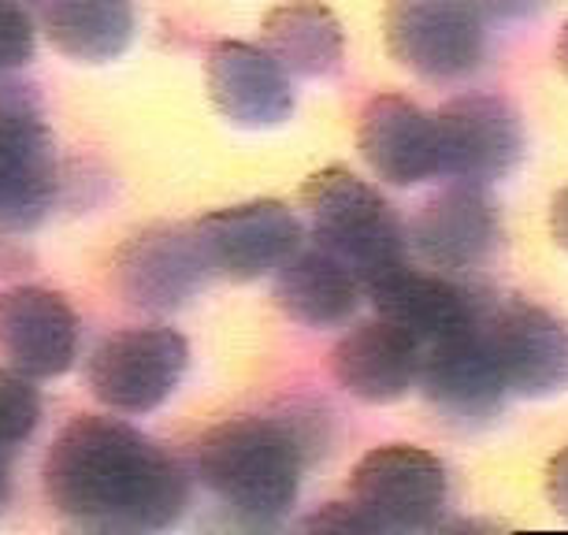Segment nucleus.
<instances>
[{"label": "nucleus", "mask_w": 568, "mask_h": 535, "mask_svg": "<svg viewBox=\"0 0 568 535\" xmlns=\"http://www.w3.org/2000/svg\"><path fill=\"white\" fill-rule=\"evenodd\" d=\"M420 391L438 413H446L449 421L460 424L490 421L506 405L509 387L498 372L495 353L487 346L484 305L460 327L446 331V335H438L424 346Z\"/></svg>", "instance_id": "f8f14e48"}, {"label": "nucleus", "mask_w": 568, "mask_h": 535, "mask_svg": "<svg viewBox=\"0 0 568 535\" xmlns=\"http://www.w3.org/2000/svg\"><path fill=\"white\" fill-rule=\"evenodd\" d=\"M0 357L34 380L63 376L79 357V316L49 286L0 294Z\"/></svg>", "instance_id": "4468645a"}, {"label": "nucleus", "mask_w": 568, "mask_h": 535, "mask_svg": "<svg viewBox=\"0 0 568 535\" xmlns=\"http://www.w3.org/2000/svg\"><path fill=\"white\" fill-rule=\"evenodd\" d=\"M57 153L30 85L0 82V231H30L57 201Z\"/></svg>", "instance_id": "0eeeda50"}, {"label": "nucleus", "mask_w": 568, "mask_h": 535, "mask_svg": "<svg viewBox=\"0 0 568 535\" xmlns=\"http://www.w3.org/2000/svg\"><path fill=\"white\" fill-rule=\"evenodd\" d=\"M302 205L316 245L335 253L361 286L409 261V231L398 212L349 168H324L302 186Z\"/></svg>", "instance_id": "7ed1b4c3"}, {"label": "nucleus", "mask_w": 568, "mask_h": 535, "mask_svg": "<svg viewBox=\"0 0 568 535\" xmlns=\"http://www.w3.org/2000/svg\"><path fill=\"white\" fill-rule=\"evenodd\" d=\"M364 297L375 305V316H387L394 324H402L427 346L432 339L446 335V331H454L476 316L487 291L454 283L446 272H435V268L424 272V268H413L405 261L394 272L364 286Z\"/></svg>", "instance_id": "a211bd4d"}, {"label": "nucleus", "mask_w": 568, "mask_h": 535, "mask_svg": "<svg viewBox=\"0 0 568 535\" xmlns=\"http://www.w3.org/2000/svg\"><path fill=\"white\" fill-rule=\"evenodd\" d=\"M305 532H338V535H375L379 528L368 521V513H364L357 502H331V506L316 509L313 517L302 521Z\"/></svg>", "instance_id": "b1692460"}, {"label": "nucleus", "mask_w": 568, "mask_h": 535, "mask_svg": "<svg viewBox=\"0 0 568 535\" xmlns=\"http://www.w3.org/2000/svg\"><path fill=\"white\" fill-rule=\"evenodd\" d=\"M501 245V216L487 186L454 183L409 223V250L435 272H476Z\"/></svg>", "instance_id": "ddd939ff"}, {"label": "nucleus", "mask_w": 568, "mask_h": 535, "mask_svg": "<svg viewBox=\"0 0 568 535\" xmlns=\"http://www.w3.org/2000/svg\"><path fill=\"white\" fill-rule=\"evenodd\" d=\"M484 335L509 394L550 398L568 391V327L550 309L487 294Z\"/></svg>", "instance_id": "1a4fd4ad"}, {"label": "nucleus", "mask_w": 568, "mask_h": 535, "mask_svg": "<svg viewBox=\"0 0 568 535\" xmlns=\"http://www.w3.org/2000/svg\"><path fill=\"white\" fill-rule=\"evenodd\" d=\"M364 286L324 245H302L275 272V305L302 327H338L357 313Z\"/></svg>", "instance_id": "6ab92c4d"}, {"label": "nucleus", "mask_w": 568, "mask_h": 535, "mask_svg": "<svg viewBox=\"0 0 568 535\" xmlns=\"http://www.w3.org/2000/svg\"><path fill=\"white\" fill-rule=\"evenodd\" d=\"M546 495L561 513H568V446L546 468Z\"/></svg>", "instance_id": "a878e982"}, {"label": "nucleus", "mask_w": 568, "mask_h": 535, "mask_svg": "<svg viewBox=\"0 0 568 535\" xmlns=\"http://www.w3.org/2000/svg\"><path fill=\"white\" fill-rule=\"evenodd\" d=\"M324 443L327 424L320 413L231 416L197 438L194 468L223 509L267 528L294 509L305 468Z\"/></svg>", "instance_id": "f03ea898"}, {"label": "nucleus", "mask_w": 568, "mask_h": 535, "mask_svg": "<svg viewBox=\"0 0 568 535\" xmlns=\"http://www.w3.org/2000/svg\"><path fill=\"white\" fill-rule=\"evenodd\" d=\"M45 38L74 63H112L134 41V0H45Z\"/></svg>", "instance_id": "412c9836"}, {"label": "nucleus", "mask_w": 568, "mask_h": 535, "mask_svg": "<svg viewBox=\"0 0 568 535\" xmlns=\"http://www.w3.org/2000/svg\"><path fill=\"white\" fill-rule=\"evenodd\" d=\"M205 82L216 112L245 131L283 127L294 115L291 74L267 49L220 41L205 60Z\"/></svg>", "instance_id": "2eb2a0df"}, {"label": "nucleus", "mask_w": 568, "mask_h": 535, "mask_svg": "<svg viewBox=\"0 0 568 535\" xmlns=\"http://www.w3.org/2000/svg\"><path fill=\"white\" fill-rule=\"evenodd\" d=\"M438 179L490 186L513 175L524 157V127L506 98L468 93L435 112Z\"/></svg>", "instance_id": "9d476101"}, {"label": "nucleus", "mask_w": 568, "mask_h": 535, "mask_svg": "<svg viewBox=\"0 0 568 535\" xmlns=\"http://www.w3.org/2000/svg\"><path fill=\"white\" fill-rule=\"evenodd\" d=\"M264 49L294 79H327L342 68V23L320 0H283L264 16Z\"/></svg>", "instance_id": "aec40b11"}, {"label": "nucleus", "mask_w": 568, "mask_h": 535, "mask_svg": "<svg viewBox=\"0 0 568 535\" xmlns=\"http://www.w3.org/2000/svg\"><path fill=\"white\" fill-rule=\"evenodd\" d=\"M212 275L250 283L278 272L305 245L302 220L283 201H242L194 223Z\"/></svg>", "instance_id": "9b49d317"}, {"label": "nucleus", "mask_w": 568, "mask_h": 535, "mask_svg": "<svg viewBox=\"0 0 568 535\" xmlns=\"http://www.w3.org/2000/svg\"><path fill=\"white\" fill-rule=\"evenodd\" d=\"M41 487L85 532H164L190 506V473L120 416L85 413L52 438Z\"/></svg>", "instance_id": "f257e3e1"}, {"label": "nucleus", "mask_w": 568, "mask_h": 535, "mask_svg": "<svg viewBox=\"0 0 568 535\" xmlns=\"http://www.w3.org/2000/svg\"><path fill=\"white\" fill-rule=\"evenodd\" d=\"M357 149L375 175L390 186H416L438 179L435 112L416 109L398 93H383L361 112Z\"/></svg>", "instance_id": "f3484780"}, {"label": "nucleus", "mask_w": 568, "mask_h": 535, "mask_svg": "<svg viewBox=\"0 0 568 535\" xmlns=\"http://www.w3.org/2000/svg\"><path fill=\"white\" fill-rule=\"evenodd\" d=\"M490 23H520V19H535L550 0H479Z\"/></svg>", "instance_id": "393cba45"}, {"label": "nucleus", "mask_w": 568, "mask_h": 535, "mask_svg": "<svg viewBox=\"0 0 568 535\" xmlns=\"http://www.w3.org/2000/svg\"><path fill=\"white\" fill-rule=\"evenodd\" d=\"M34 23L23 8L8 4L0 0V71H16V68H27L34 60Z\"/></svg>", "instance_id": "5701e85b"}, {"label": "nucleus", "mask_w": 568, "mask_h": 535, "mask_svg": "<svg viewBox=\"0 0 568 535\" xmlns=\"http://www.w3.org/2000/svg\"><path fill=\"white\" fill-rule=\"evenodd\" d=\"M479 0H387L383 34L390 57L427 82H457L479 68L487 49Z\"/></svg>", "instance_id": "20e7f679"}, {"label": "nucleus", "mask_w": 568, "mask_h": 535, "mask_svg": "<svg viewBox=\"0 0 568 535\" xmlns=\"http://www.w3.org/2000/svg\"><path fill=\"white\" fill-rule=\"evenodd\" d=\"M190 369V342L175 327H126L90 353L85 383L112 413L142 416L179 391Z\"/></svg>", "instance_id": "39448f33"}, {"label": "nucleus", "mask_w": 568, "mask_h": 535, "mask_svg": "<svg viewBox=\"0 0 568 535\" xmlns=\"http://www.w3.org/2000/svg\"><path fill=\"white\" fill-rule=\"evenodd\" d=\"M12 502V451H0V517Z\"/></svg>", "instance_id": "cd10ccee"}, {"label": "nucleus", "mask_w": 568, "mask_h": 535, "mask_svg": "<svg viewBox=\"0 0 568 535\" xmlns=\"http://www.w3.org/2000/svg\"><path fill=\"white\" fill-rule=\"evenodd\" d=\"M41 421V391L34 376L19 369H0V451H19Z\"/></svg>", "instance_id": "4be33fe9"}, {"label": "nucleus", "mask_w": 568, "mask_h": 535, "mask_svg": "<svg viewBox=\"0 0 568 535\" xmlns=\"http://www.w3.org/2000/svg\"><path fill=\"white\" fill-rule=\"evenodd\" d=\"M349 498L379 532H435L449 502V476L420 446H375L353 468Z\"/></svg>", "instance_id": "423d86ee"}, {"label": "nucleus", "mask_w": 568, "mask_h": 535, "mask_svg": "<svg viewBox=\"0 0 568 535\" xmlns=\"http://www.w3.org/2000/svg\"><path fill=\"white\" fill-rule=\"evenodd\" d=\"M420 365L424 342L387 316L346 331L331 353L338 387L368 405H390L420 387Z\"/></svg>", "instance_id": "dca6fc26"}, {"label": "nucleus", "mask_w": 568, "mask_h": 535, "mask_svg": "<svg viewBox=\"0 0 568 535\" xmlns=\"http://www.w3.org/2000/svg\"><path fill=\"white\" fill-rule=\"evenodd\" d=\"M550 234H554V242L561 245V250H568V186L554 198V209H550Z\"/></svg>", "instance_id": "bb28decb"}, {"label": "nucleus", "mask_w": 568, "mask_h": 535, "mask_svg": "<svg viewBox=\"0 0 568 535\" xmlns=\"http://www.w3.org/2000/svg\"><path fill=\"white\" fill-rule=\"evenodd\" d=\"M115 291L123 294L126 305L142 313H175L205 291L212 280L209 256L201 250L194 223H156L131 234L112 261Z\"/></svg>", "instance_id": "6e6552de"}, {"label": "nucleus", "mask_w": 568, "mask_h": 535, "mask_svg": "<svg viewBox=\"0 0 568 535\" xmlns=\"http://www.w3.org/2000/svg\"><path fill=\"white\" fill-rule=\"evenodd\" d=\"M557 68H561L568 79V23L561 27V38H557Z\"/></svg>", "instance_id": "c85d7f7f"}]
</instances>
